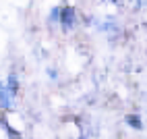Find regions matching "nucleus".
<instances>
[{"instance_id": "1", "label": "nucleus", "mask_w": 147, "mask_h": 139, "mask_svg": "<svg viewBox=\"0 0 147 139\" xmlns=\"http://www.w3.org/2000/svg\"><path fill=\"white\" fill-rule=\"evenodd\" d=\"M73 17H75L73 8H64L62 11V25L64 27H73Z\"/></svg>"}]
</instances>
